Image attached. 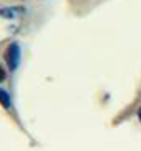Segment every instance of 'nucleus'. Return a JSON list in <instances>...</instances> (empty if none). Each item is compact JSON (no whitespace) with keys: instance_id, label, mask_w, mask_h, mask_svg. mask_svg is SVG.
I'll list each match as a JSON object with an SVG mask.
<instances>
[{"instance_id":"obj_4","label":"nucleus","mask_w":141,"mask_h":151,"mask_svg":"<svg viewBox=\"0 0 141 151\" xmlns=\"http://www.w3.org/2000/svg\"><path fill=\"white\" fill-rule=\"evenodd\" d=\"M5 80V71H4V68L0 67V81H4Z\"/></svg>"},{"instance_id":"obj_5","label":"nucleus","mask_w":141,"mask_h":151,"mask_svg":"<svg viewBox=\"0 0 141 151\" xmlns=\"http://www.w3.org/2000/svg\"><path fill=\"white\" fill-rule=\"evenodd\" d=\"M138 118H140V121H141V108L138 110Z\"/></svg>"},{"instance_id":"obj_3","label":"nucleus","mask_w":141,"mask_h":151,"mask_svg":"<svg viewBox=\"0 0 141 151\" xmlns=\"http://www.w3.org/2000/svg\"><path fill=\"white\" fill-rule=\"evenodd\" d=\"M18 10L17 9H0V15L2 17H7V18H13L17 15Z\"/></svg>"},{"instance_id":"obj_2","label":"nucleus","mask_w":141,"mask_h":151,"mask_svg":"<svg viewBox=\"0 0 141 151\" xmlns=\"http://www.w3.org/2000/svg\"><path fill=\"white\" fill-rule=\"evenodd\" d=\"M0 105L4 108H10V105H12V101H10V95L5 91V90L0 88Z\"/></svg>"},{"instance_id":"obj_1","label":"nucleus","mask_w":141,"mask_h":151,"mask_svg":"<svg viewBox=\"0 0 141 151\" xmlns=\"http://www.w3.org/2000/svg\"><path fill=\"white\" fill-rule=\"evenodd\" d=\"M5 62H7V65L12 71L18 67V62H20V47H18V43L9 45V48L5 52Z\"/></svg>"}]
</instances>
